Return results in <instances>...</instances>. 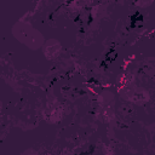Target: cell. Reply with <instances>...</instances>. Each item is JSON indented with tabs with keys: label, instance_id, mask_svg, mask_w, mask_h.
<instances>
[{
	"label": "cell",
	"instance_id": "4",
	"mask_svg": "<svg viewBox=\"0 0 155 155\" xmlns=\"http://www.w3.org/2000/svg\"><path fill=\"white\" fill-rule=\"evenodd\" d=\"M98 102L103 108L110 107V104L114 103V93L110 91H103L98 97Z\"/></svg>",
	"mask_w": 155,
	"mask_h": 155
},
{
	"label": "cell",
	"instance_id": "1",
	"mask_svg": "<svg viewBox=\"0 0 155 155\" xmlns=\"http://www.w3.org/2000/svg\"><path fill=\"white\" fill-rule=\"evenodd\" d=\"M11 31L17 41L25 45L31 51H36L41 48L46 40L41 31L35 29L30 23L23 22V21L16 22L12 25Z\"/></svg>",
	"mask_w": 155,
	"mask_h": 155
},
{
	"label": "cell",
	"instance_id": "3",
	"mask_svg": "<svg viewBox=\"0 0 155 155\" xmlns=\"http://www.w3.org/2000/svg\"><path fill=\"white\" fill-rule=\"evenodd\" d=\"M42 53L45 56V58L47 61H54L61 56L62 52V45L57 39H48L45 40L44 45H42Z\"/></svg>",
	"mask_w": 155,
	"mask_h": 155
},
{
	"label": "cell",
	"instance_id": "2",
	"mask_svg": "<svg viewBox=\"0 0 155 155\" xmlns=\"http://www.w3.org/2000/svg\"><path fill=\"white\" fill-rule=\"evenodd\" d=\"M122 90H125V93L124 92H120V96L124 99H127V101L132 102L133 104L142 105V104H145L150 99L149 92L147 90L139 87V86H132V87L126 86Z\"/></svg>",
	"mask_w": 155,
	"mask_h": 155
},
{
	"label": "cell",
	"instance_id": "6",
	"mask_svg": "<svg viewBox=\"0 0 155 155\" xmlns=\"http://www.w3.org/2000/svg\"><path fill=\"white\" fill-rule=\"evenodd\" d=\"M1 110H2V102L0 101V113H1Z\"/></svg>",
	"mask_w": 155,
	"mask_h": 155
},
{
	"label": "cell",
	"instance_id": "5",
	"mask_svg": "<svg viewBox=\"0 0 155 155\" xmlns=\"http://www.w3.org/2000/svg\"><path fill=\"white\" fill-rule=\"evenodd\" d=\"M134 4L140 7H148L153 4V0H134Z\"/></svg>",
	"mask_w": 155,
	"mask_h": 155
}]
</instances>
